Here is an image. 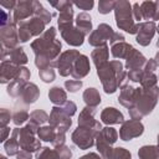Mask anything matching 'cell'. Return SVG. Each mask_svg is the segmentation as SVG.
<instances>
[{
  "label": "cell",
  "mask_w": 159,
  "mask_h": 159,
  "mask_svg": "<svg viewBox=\"0 0 159 159\" xmlns=\"http://www.w3.org/2000/svg\"><path fill=\"white\" fill-rule=\"evenodd\" d=\"M72 6L65 9V10H62L60 12L58 19H57V25H58L60 31L66 30V29L73 26V9H72Z\"/></svg>",
  "instance_id": "cell-27"
},
{
  "label": "cell",
  "mask_w": 159,
  "mask_h": 159,
  "mask_svg": "<svg viewBox=\"0 0 159 159\" xmlns=\"http://www.w3.org/2000/svg\"><path fill=\"white\" fill-rule=\"evenodd\" d=\"M40 97V89L35 83H26L20 97H19V102L24 106H30L32 103H35Z\"/></svg>",
  "instance_id": "cell-17"
},
{
  "label": "cell",
  "mask_w": 159,
  "mask_h": 159,
  "mask_svg": "<svg viewBox=\"0 0 159 159\" xmlns=\"http://www.w3.org/2000/svg\"><path fill=\"white\" fill-rule=\"evenodd\" d=\"M17 31H19V41H20V42L24 43V42H27V41L31 40L32 35L30 34L29 29L26 27L25 21H21V22L17 24Z\"/></svg>",
  "instance_id": "cell-41"
},
{
  "label": "cell",
  "mask_w": 159,
  "mask_h": 159,
  "mask_svg": "<svg viewBox=\"0 0 159 159\" xmlns=\"http://www.w3.org/2000/svg\"><path fill=\"white\" fill-rule=\"evenodd\" d=\"M66 142V133H62V132H57L56 133V137L53 139V142L51 143L55 148L56 147H60V145H63Z\"/></svg>",
  "instance_id": "cell-53"
},
{
  "label": "cell",
  "mask_w": 159,
  "mask_h": 159,
  "mask_svg": "<svg viewBox=\"0 0 159 159\" xmlns=\"http://www.w3.org/2000/svg\"><path fill=\"white\" fill-rule=\"evenodd\" d=\"M132 10H133V17H134L135 22L140 24V21L143 20L142 11H140V4H139V2H134V4L132 5Z\"/></svg>",
  "instance_id": "cell-52"
},
{
  "label": "cell",
  "mask_w": 159,
  "mask_h": 159,
  "mask_svg": "<svg viewBox=\"0 0 159 159\" xmlns=\"http://www.w3.org/2000/svg\"><path fill=\"white\" fill-rule=\"evenodd\" d=\"M140 11L143 20H159V1H143L140 2Z\"/></svg>",
  "instance_id": "cell-23"
},
{
  "label": "cell",
  "mask_w": 159,
  "mask_h": 159,
  "mask_svg": "<svg viewBox=\"0 0 159 159\" xmlns=\"http://www.w3.org/2000/svg\"><path fill=\"white\" fill-rule=\"evenodd\" d=\"M25 25H26V27L29 29V31L32 36H40L45 32L46 24L42 20H40L35 16H32L30 20H25Z\"/></svg>",
  "instance_id": "cell-30"
},
{
  "label": "cell",
  "mask_w": 159,
  "mask_h": 159,
  "mask_svg": "<svg viewBox=\"0 0 159 159\" xmlns=\"http://www.w3.org/2000/svg\"><path fill=\"white\" fill-rule=\"evenodd\" d=\"M0 6H2V7L6 9V10H12V11H14V9H15V6H16V1H14V0L0 1Z\"/></svg>",
  "instance_id": "cell-55"
},
{
  "label": "cell",
  "mask_w": 159,
  "mask_h": 159,
  "mask_svg": "<svg viewBox=\"0 0 159 159\" xmlns=\"http://www.w3.org/2000/svg\"><path fill=\"white\" fill-rule=\"evenodd\" d=\"M157 47L159 48V39H158V41H157Z\"/></svg>",
  "instance_id": "cell-63"
},
{
  "label": "cell",
  "mask_w": 159,
  "mask_h": 159,
  "mask_svg": "<svg viewBox=\"0 0 159 159\" xmlns=\"http://www.w3.org/2000/svg\"><path fill=\"white\" fill-rule=\"evenodd\" d=\"M118 42H124V36L122 34H119V32H114V35H113L112 40L109 41V43L114 45V43H118Z\"/></svg>",
  "instance_id": "cell-57"
},
{
  "label": "cell",
  "mask_w": 159,
  "mask_h": 159,
  "mask_svg": "<svg viewBox=\"0 0 159 159\" xmlns=\"http://www.w3.org/2000/svg\"><path fill=\"white\" fill-rule=\"evenodd\" d=\"M101 120L107 125L119 124L124 122V116L122 112H119L114 107H106L101 112Z\"/></svg>",
  "instance_id": "cell-22"
},
{
  "label": "cell",
  "mask_w": 159,
  "mask_h": 159,
  "mask_svg": "<svg viewBox=\"0 0 159 159\" xmlns=\"http://www.w3.org/2000/svg\"><path fill=\"white\" fill-rule=\"evenodd\" d=\"M91 71V66H89V60L86 55H81L76 62L73 63L72 71H71V76L75 80H81L83 77H86Z\"/></svg>",
  "instance_id": "cell-18"
},
{
  "label": "cell",
  "mask_w": 159,
  "mask_h": 159,
  "mask_svg": "<svg viewBox=\"0 0 159 159\" xmlns=\"http://www.w3.org/2000/svg\"><path fill=\"white\" fill-rule=\"evenodd\" d=\"M144 75V71L143 68H138V70H130L127 72V77L128 80H130L132 82H139L142 81V77Z\"/></svg>",
  "instance_id": "cell-47"
},
{
  "label": "cell",
  "mask_w": 159,
  "mask_h": 159,
  "mask_svg": "<svg viewBox=\"0 0 159 159\" xmlns=\"http://www.w3.org/2000/svg\"><path fill=\"white\" fill-rule=\"evenodd\" d=\"M108 56H109L108 45L96 47L91 53V58H92V61H93V63L97 68L102 67L103 65H106L108 62Z\"/></svg>",
  "instance_id": "cell-25"
},
{
  "label": "cell",
  "mask_w": 159,
  "mask_h": 159,
  "mask_svg": "<svg viewBox=\"0 0 159 159\" xmlns=\"http://www.w3.org/2000/svg\"><path fill=\"white\" fill-rule=\"evenodd\" d=\"M62 43L56 39V29L50 27L40 37L31 42V50L35 53V65L39 70L55 67V62L61 55Z\"/></svg>",
  "instance_id": "cell-1"
},
{
  "label": "cell",
  "mask_w": 159,
  "mask_h": 159,
  "mask_svg": "<svg viewBox=\"0 0 159 159\" xmlns=\"http://www.w3.org/2000/svg\"><path fill=\"white\" fill-rule=\"evenodd\" d=\"M48 120H50V116H48L45 111H42V109H35V111H32V112L30 113V119H29V122L35 123V124H37L39 127H40L41 124L48 122Z\"/></svg>",
  "instance_id": "cell-35"
},
{
  "label": "cell",
  "mask_w": 159,
  "mask_h": 159,
  "mask_svg": "<svg viewBox=\"0 0 159 159\" xmlns=\"http://www.w3.org/2000/svg\"><path fill=\"white\" fill-rule=\"evenodd\" d=\"M16 159H32V155L30 152H26V150H21L17 155H16Z\"/></svg>",
  "instance_id": "cell-58"
},
{
  "label": "cell",
  "mask_w": 159,
  "mask_h": 159,
  "mask_svg": "<svg viewBox=\"0 0 159 159\" xmlns=\"http://www.w3.org/2000/svg\"><path fill=\"white\" fill-rule=\"evenodd\" d=\"M57 155L60 159H71L72 157V152H71V148H68L66 144L63 145H60V147H56L55 148Z\"/></svg>",
  "instance_id": "cell-46"
},
{
  "label": "cell",
  "mask_w": 159,
  "mask_h": 159,
  "mask_svg": "<svg viewBox=\"0 0 159 159\" xmlns=\"http://www.w3.org/2000/svg\"><path fill=\"white\" fill-rule=\"evenodd\" d=\"M48 99L55 106H62L67 101V94L61 87L55 86V87L50 88V91H48Z\"/></svg>",
  "instance_id": "cell-31"
},
{
  "label": "cell",
  "mask_w": 159,
  "mask_h": 159,
  "mask_svg": "<svg viewBox=\"0 0 159 159\" xmlns=\"http://www.w3.org/2000/svg\"><path fill=\"white\" fill-rule=\"evenodd\" d=\"M82 84L83 83H82L81 80H67V81H65V87L71 93H76L77 91H80Z\"/></svg>",
  "instance_id": "cell-45"
},
{
  "label": "cell",
  "mask_w": 159,
  "mask_h": 159,
  "mask_svg": "<svg viewBox=\"0 0 159 159\" xmlns=\"http://www.w3.org/2000/svg\"><path fill=\"white\" fill-rule=\"evenodd\" d=\"M139 159H159V149L157 145H143L138 150Z\"/></svg>",
  "instance_id": "cell-33"
},
{
  "label": "cell",
  "mask_w": 159,
  "mask_h": 159,
  "mask_svg": "<svg viewBox=\"0 0 159 159\" xmlns=\"http://www.w3.org/2000/svg\"><path fill=\"white\" fill-rule=\"evenodd\" d=\"M50 5L53 6L56 10H58V11L61 12L62 10H65V9L70 7V6H72L73 2H71V1H66V0H60V1H50Z\"/></svg>",
  "instance_id": "cell-50"
},
{
  "label": "cell",
  "mask_w": 159,
  "mask_h": 159,
  "mask_svg": "<svg viewBox=\"0 0 159 159\" xmlns=\"http://www.w3.org/2000/svg\"><path fill=\"white\" fill-rule=\"evenodd\" d=\"M14 21L16 24L25 21L30 16H34V0H20L16 1V6L12 11Z\"/></svg>",
  "instance_id": "cell-15"
},
{
  "label": "cell",
  "mask_w": 159,
  "mask_h": 159,
  "mask_svg": "<svg viewBox=\"0 0 159 159\" xmlns=\"http://www.w3.org/2000/svg\"><path fill=\"white\" fill-rule=\"evenodd\" d=\"M157 140H158V144H157V147H158V149H159V134H158V139H157Z\"/></svg>",
  "instance_id": "cell-61"
},
{
  "label": "cell",
  "mask_w": 159,
  "mask_h": 159,
  "mask_svg": "<svg viewBox=\"0 0 159 159\" xmlns=\"http://www.w3.org/2000/svg\"><path fill=\"white\" fill-rule=\"evenodd\" d=\"M97 134L98 133L94 132L91 128H86V127H80L78 125L73 130V133L71 135V139H72L75 145H77L82 150H86V149H89L91 147L94 145Z\"/></svg>",
  "instance_id": "cell-7"
},
{
  "label": "cell",
  "mask_w": 159,
  "mask_h": 159,
  "mask_svg": "<svg viewBox=\"0 0 159 159\" xmlns=\"http://www.w3.org/2000/svg\"><path fill=\"white\" fill-rule=\"evenodd\" d=\"M157 31V25L154 21H145L139 24L138 32L135 35V40L140 46H148Z\"/></svg>",
  "instance_id": "cell-14"
},
{
  "label": "cell",
  "mask_w": 159,
  "mask_h": 159,
  "mask_svg": "<svg viewBox=\"0 0 159 159\" xmlns=\"http://www.w3.org/2000/svg\"><path fill=\"white\" fill-rule=\"evenodd\" d=\"M39 76L45 83H50L55 80L56 73H55L53 67H47V68H43V70H39Z\"/></svg>",
  "instance_id": "cell-43"
},
{
  "label": "cell",
  "mask_w": 159,
  "mask_h": 159,
  "mask_svg": "<svg viewBox=\"0 0 159 159\" xmlns=\"http://www.w3.org/2000/svg\"><path fill=\"white\" fill-rule=\"evenodd\" d=\"M97 113V108L96 107H88L86 106L80 116H78V125L80 127H86V128H91L94 132L99 133L102 130V124L94 119V114Z\"/></svg>",
  "instance_id": "cell-13"
},
{
  "label": "cell",
  "mask_w": 159,
  "mask_h": 159,
  "mask_svg": "<svg viewBox=\"0 0 159 159\" xmlns=\"http://www.w3.org/2000/svg\"><path fill=\"white\" fill-rule=\"evenodd\" d=\"M157 32H158V34H159V25H158V26H157Z\"/></svg>",
  "instance_id": "cell-64"
},
{
  "label": "cell",
  "mask_w": 159,
  "mask_h": 159,
  "mask_svg": "<svg viewBox=\"0 0 159 159\" xmlns=\"http://www.w3.org/2000/svg\"><path fill=\"white\" fill-rule=\"evenodd\" d=\"M0 132H1V134H0V142L5 143L6 139H7V135L10 134V128L7 125L6 127H1L0 128Z\"/></svg>",
  "instance_id": "cell-56"
},
{
  "label": "cell",
  "mask_w": 159,
  "mask_h": 159,
  "mask_svg": "<svg viewBox=\"0 0 159 159\" xmlns=\"http://www.w3.org/2000/svg\"><path fill=\"white\" fill-rule=\"evenodd\" d=\"M157 67L158 66H157L154 58H149V60H147V62H145V65L143 67V71L144 72H148V73H154V71L157 70Z\"/></svg>",
  "instance_id": "cell-54"
},
{
  "label": "cell",
  "mask_w": 159,
  "mask_h": 159,
  "mask_svg": "<svg viewBox=\"0 0 159 159\" xmlns=\"http://www.w3.org/2000/svg\"><path fill=\"white\" fill-rule=\"evenodd\" d=\"M20 67L21 66H16L15 63L10 62L9 60L1 61V66H0V82L1 83H10L16 77Z\"/></svg>",
  "instance_id": "cell-21"
},
{
  "label": "cell",
  "mask_w": 159,
  "mask_h": 159,
  "mask_svg": "<svg viewBox=\"0 0 159 159\" xmlns=\"http://www.w3.org/2000/svg\"><path fill=\"white\" fill-rule=\"evenodd\" d=\"M82 98L86 103V106L88 107H98V104L101 103V94L98 92V89L93 88V87H88L87 89H84Z\"/></svg>",
  "instance_id": "cell-29"
},
{
  "label": "cell",
  "mask_w": 159,
  "mask_h": 159,
  "mask_svg": "<svg viewBox=\"0 0 159 159\" xmlns=\"http://www.w3.org/2000/svg\"><path fill=\"white\" fill-rule=\"evenodd\" d=\"M135 98H137V88L129 86V84H123L120 87V92L118 96V102L125 107V108H132L135 103Z\"/></svg>",
  "instance_id": "cell-20"
},
{
  "label": "cell",
  "mask_w": 159,
  "mask_h": 159,
  "mask_svg": "<svg viewBox=\"0 0 159 159\" xmlns=\"http://www.w3.org/2000/svg\"><path fill=\"white\" fill-rule=\"evenodd\" d=\"M0 41H1V47L6 50H12L17 47V43L20 41H19V31L16 22H10L0 29Z\"/></svg>",
  "instance_id": "cell-11"
},
{
  "label": "cell",
  "mask_w": 159,
  "mask_h": 159,
  "mask_svg": "<svg viewBox=\"0 0 159 159\" xmlns=\"http://www.w3.org/2000/svg\"><path fill=\"white\" fill-rule=\"evenodd\" d=\"M4 149H5L6 154L10 155V157L17 155V154L21 152V148H20V144H19L17 139H15L14 137L9 138V139L4 143Z\"/></svg>",
  "instance_id": "cell-36"
},
{
  "label": "cell",
  "mask_w": 159,
  "mask_h": 159,
  "mask_svg": "<svg viewBox=\"0 0 159 159\" xmlns=\"http://www.w3.org/2000/svg\"><path fill=\"white\" fill-rule=\"evenodd\" d=\"M36 134L31 132L26 125L22 128H14L12 129V135L15 139H17L21 150H26L30 153L39 152L41 149V140L35 137Z\"/></svg>",
  "instance_id": "cell-6"
},
{
  "label": "cell",
  "mask_w": 159,
  "mask_h": 159,
  "mask_svg": "<svg viewBox=\"0 0 159 159\" xmlns=\"http://www.w3.org/2000/svg\"><path fill=\"white\" fill-rule=\"evenodd\" d=\"M116 7V1H112V0H101L98 2V12L99 14H109L112 10H114Z\"/></svg>",
  "instance_id": "cell-44"
},
{
  "label": "cell",
  "mask_w": 159,
  "mask_h": 159,
  "mask_svg": "<svg viewBox=\"0 0 159 159\" xmlns=\"http://www.w3.org/2000/svg\"><path fill=\"white\" fill-rule=\"evenodd\" d=\"M118 139V133L114 128L112 127H104L102 128V130L97 134L96 137V147L99 152V155L103 159H109L111 154H112V145L117 142Z\"/></svg>",
  "instance_id": "cell-5"
},
{
  "label": "cell",
  "mask_w": 159,
  "mask_h": 159,
  "mask_svg": "<svg viewBox=\"0 0 159 159\" xmlns=\"http://www.w3.org/2000/svg\"><path fill=\"white\" fill-rule=\"evenodd\" d=\"M56 133H57V130L52 125H43V127H40V129L37 132V137L40 140L52 143L56 137Z\"/></svg>",
  "instance_id": "cell-34"
},
{
  "label": "cell",
  "mask_w": 159,
  "mask_h": 159,
  "mask_svg": "<svg viewBox=\"0 0 159 159\" xmlns=\"http://www.w3.org/2000/svg\"><path fill=\"white\" fill-rule=\"evenodd\" d=\"M29 119H30V114H29L27 111H25V109H17V111H15V112L12 113V123H14L16 127L24 124V123H25L26 120H29Z\"/></svg>",
  "instance_id": "cell-39"
},
{
  "label": "cell",
  "mask_w": 159,
  "mask_h": 159,
  "mask_svg": "<svg viewBox=\"0 0 159 159\" xmlns=\"http://www.w3.org/2000/svg\"><path fill=\"white\" fill-rule=\"evenodd\" d=\"M61 108H62L70 117H72V116L76 113V111H77V106H76V103L72 102V101H66V102L61 106Z\"/></svg>",
  "instance_id": "cell-49"
},
{
  "label": "cell",
  "mask_w": 159,
  "mask_h": 159,
  "mask_svg": "<svg viewBox=\"0 0 159 159\" xmlns=\"http://www.w3.org/2000/svg\"><path fill=\"white\" fill-rule=\"evenodd\" d=\"M10 119H12V114L7 108H1L0 109V128L1 127H6L10 122Z\"/></svg>",
  "instance_id": "cell-48"
},
{
  "label": "cell",
  "mask_w": 159,
  "mask_h": 159,
  "mask_svg": "<svg viewBox=\"0 0 159 159\" xmlns=\"http://www.w3.org/2000/svg\"><path fill=\"white\" fill-rule=\"evenodd\" d=\"M61 32V36L62 39L66 41V43H68L70 46H73V47H78L83 43V40H84V35L76 27V26H71L66 30H62L60 31Z\"/></svg>",
  "instance_id": "cell-19"
},
{
  "label": "cell",
  "mask_w": 159,
  "mask_h": 159,
  "mask_svg": "<svg viewBox=\"0 0 159 159\" xmlns=\"http://www.w3.org/2000/svg\"><path fill=\"white\" fill-rule=\"evenodd\" d=\"M154 61H155L157 66H159V51L157 52V55H155V57H154Z\"/></svg>",
  "instance_id": "cell-60"
},
{
  "label": "cell",
  "mask_w": 159,
  "mask_h": 159,
  "mask_svg": "<svg viewBox=\"0 0 159 159\" xmlns=\"http://www.w3.org/2000/svg\"><path fill=\"white\" fill-rule=\"evenodd\" d=\"M147 62V58L143 56L142 52H139L138 50L133 48V51L130 52V55L125 58V68L127 70H138V68H143L144 65Z\"/></svg>",
  "instance_id": "cell-24"
},
{
  "label": "cell",
  "mask_w": 159,
  "mask_h": 159,
  "mask_svg": "<svg viewBox=\"0 0 159 159\" xmlns=\"http://www.w3.org/2000/svg\"><path fill=\"white\" fill-rule=\"evenodd\" d=\"M9 60L10 62L15 63L16 66H22L25 63H27V55L25 53L22 47H15L12 50H6L4 47H1V61Z\"/></svg>",
  "instance_id": "cell-16"
},
{
  "label": "cell",
  "mask_w": 159,
  "mask_h": 159,
  "mask_svg": "<svg viewBox=\"0 0 159 159\" xmlns=\"http://www.w3.org/2000/svg\"><path fill=\"white\" fill-rule=\"evenodd\" d=\"M158 98H159V87L158 86H155L153 88L138 87L135 103L132 108L128 109L130 118L140 120L143 117L150 114L158 103Z\"/></svg>",
  "instance_id": "cell-3"
},
{
  "label": "cell",
  "mask_w": 159,
  "mask_h": 159,
  "mask_svg": "<svg viewBox=\"0 0 159 159\" xmlns=\"http://www.w3.org/2000/svg\"><path fill=\"white\" fill-rule=\"evenodd\" d=\"M36 159H60L55 149H50L48 147H41L39 152H36Z\"/></svg>",
  "instance_id": "cell-40"
},
{
  "label": "cell",
  "mask_w": 159,
  "mask_h": 159,
  "mask_svg": "<svg viewBox=\"0 0 159 159\" xmlns=\"http://www.w3.org/2000/svg\"><path fill=\"white\" fill-rule=\"evenodd\" d=\"M113 35H114V31L108 24H99L97 29L91 32L88 37V43L93 47L107 45V41H111Z\"/></svg>",
  "instance_id": "cell-10"
},
{
  "label": "cell",
  "mask_w": 159,
  "mask_h": 159,
  "mask_svg": "<svg viewBox=\"0 0 159 159\" xmlns=\"http://www.w3.org/2000/svg\"><path fill=\"white\" fill-rule=\"evenodd\" d=\"M34 16L42 20L46 25L51 22V19H52V14H50L48 10H46L42 4L37 0H34Z\"/></svg>",
  "instance_id": "cell-32"
},
{
  "label": "cell",
  "mask_w": 159,
  "mask_h": 159,
  "mask_svg": "<svg viewBox=\"0 0 159 159\" xmlns=\"http://www.w3.org/2000/svg\"><path fill=\"white\" fill-rule=\"evenodd\" d=\"M0 159H7L6 157H4V155H0Z\"/></svg>",
  "instance_id": "cell-62"
},
{
  "label": "cell",
  "mask_w": 159,
  "mask_h": 159,
  "mask_svg": "<svg viewBox=\"0 0 159 159\" xmlns=\"http://www.w3.org/2000/svg\"><path fill=\"white\" fill-rule=\"evenodd\" d=\"M143 132H144L143 123L140 120L130 118L122 123V127L119 129V138L124 142H128V140L140 137L143 134Z\"/></svg>",
  "instance_id": "cell-12"
},
{
  "label": "cell",
  "mask_w": 159,
  "mask_h": 159,
  "mask_svg": "<svg viewBox=\"0 0 159 159\" xmlns=\"http://www.w3.org/2000/svg\"><path fill=\"white\" fill-rule=\"evenodd\" d=\"M80 56H81V53L78 50H66L65 52H62L55 62V67L58 70L60 76H62V77L70 76L73 63L76 62V60Z\"/></svg>",
  "instance_id": "cell-8"
},
{
  "label": "cell",
  "mask_w": 159,
  "mask_h": 159,
  "mask_svg": "<svg viewBox=\"0 0 159 159\" xmlns=\"http://www.w3.org/2000/svg\"><path fill=\"white\" fill-rule=\"evenodd\" d=\"M24 87H25V84L17 82V81H11V82L7 84L6 92H7L9 96H11V97H14V98H19L20 94H21V92H22V89H24Z\"/></svg>",
  "instance_id": "cell-37"
},
{
  "label": "cell",
  "mask_w": 159,
  "mask_h": 159,
  "mask_svg": "<svg viewBox=\"0 0 159 159\" xmlns=\"http://www.w3.org/2000/svg\"><path fill=\"white\" fill-rule=\"evenodd\" d=\"M50 125H52L57 132L66 133L72 125L71 117L61 108V106H55L50 113Z\"/></svg>",
  "instance_id": "cell-9"
},
{
  "label": "cell",
  "mask_w": 159,
  "mask_h": 159,
  "mask_svg": "<svg viewBox=\"0 0 159 159\" xmlns=\"http://www.w3.org/2000/svg\"><path fill=\"white\" fill-rule=\"evenodd\" d=\"M75 26L86 36L92 32V19L87 12H80L75 20Z\"/></svg>",
  "instance_id": "cell-26"
},
{
  "label": "cell",
  "mask_w": 159,
  "mask_h": 159,
  "mask_svg": "<svg viewBox=\"0 0 159 159\" xmlns=\"http://www.w3.org/2000/svg\"><path fill=\"white\" fill-rule=\"evenodd\" d=\"M73 5H76L81 10H91L93 7L94 2H93V0H80V1H75Z\"/></svg>",
  "instance_id": "cell-51"
},
{
  "label": "cell",
  "mask_w": 159,
  "mask_h": 159,
  "mask_svg": "<svg viewBox=\"0 0 159 159\" xmlns=\"http://www.w3.org/2000/svg\"><path fill=\"white\" fill-rule=\"evenodd\" d=\"M157 82H158V77L155 76V73L144 72L142 81H140V87L142 88H153L157 86Z\"/></svg>",
  "instance_id": "cell-38"
},
{
  "label": "cell",
  "mask_w": 159,
  "mask_h": 159,
  "mask_svg": "<svg viewBox=\"0 0 159 159\" xmlns=\"http://www.w3.org/2000/svg\"><path fill=\"white\" fill-rule=\"evenodd\" d=\"M114 17H116V24H117L118 29H120L128 34L137 35L139 24L135 22L134 17H133V10H132V5L129 1H125V0L116 1Z\"/></svg>",
  "instance_id": "cell-4"
},
{
  "label": "cell",
  "mask_w": 159,
  "mask_h": 159,
  "mask_svg": "<svg viewBox=\"0 0 159 159\" xmlns=\"http://www.w3.org/2000/svg\"><path fill=\"white\" fill-rule=\"evenodd\" d=\"M133 46L130 43H127V42H118V43H114L112 45L111 47V52H112V56L114 58H127L130 52L133 51Z\"/></svg>",
  "instance_id": "cell-28"
},
{
  "label": "cell",
  "mask_w": 159,
  "mask_h": 159,
  "mask_svg": "<svg viewBox=\"0 0 159 159\" xmlns=\"http://www.w3.org/2000/svg\"><path fill=\"white\" fill-rule=\"evenodd\" d=\"M109 159H132V154L129 150L118 147V148H113Z\"/></svg>",
  "instance_id": "cell-42"
},
{
  "label": "cell",
  "mask_w": 159,
  "mask_h": 159,
  "mask_svg": "<svg viewBox=\"0 0 159 159\" xmlns=\"http://www.w3.org/2000/svg\"><path fill=\"white\" fill-rule=\"evenodd\" d=\"M97 76L103 86L104 92L112 94L118 89V87L122 86L127 77V72L120 61L113 60L97 68Z\"/></svg>",
  "instance_id": "cell-2"
},
{
  "label": "cell",
  "mask_w": 159,
  "mask_h": 159,
  "mask_svg": "<svg viewBox=\"0 0 159 159\" xmlns=\"http://www.w3.org/2000/svg\"><path fill=\"white\" fill-rule=\"evenodd\" d=\"M78 159H103L101 155H98L97 153H88V154H84V155H82L81 158H78Z\"/></svg>",
  "instance_id": "cell-59"
}]
</instances>
